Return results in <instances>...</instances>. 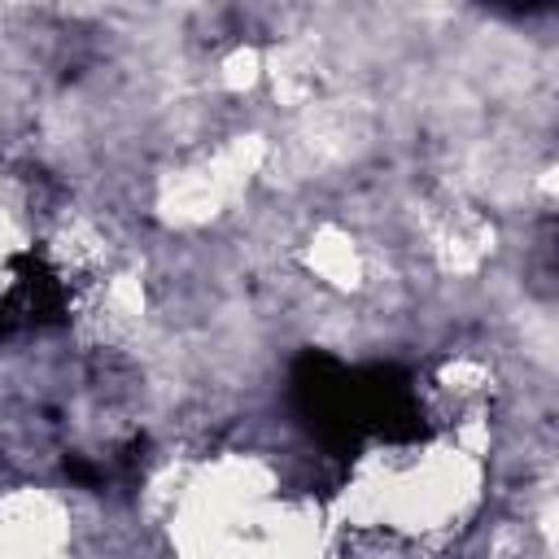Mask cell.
I'll return each mask as SVG.
<instances>
[{"label":"cell","mask_w":559,"mask_h":559,"mask_svg":"<svg viewBox=\"0 0 559 559\" xmlns=\"http://www.w3.org/2000/svg\"><path fill=\"white\" fill-rule=\"evenodd\" d=\"M223 70H227V74H223L227 87H249V83L258 79V57H253V52H231Z\"/></svg>","instance_id":"cell-1"}]
</instances>
